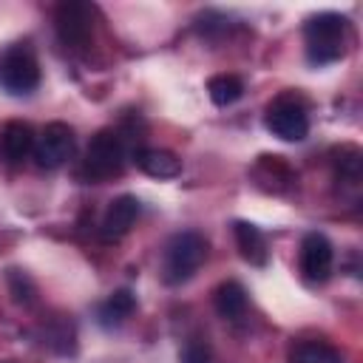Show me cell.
<instances>
[{
  "label": "cell",
  "instance_id": "cell-18",
  "mask_svg": "<svg viewBox=\"0 0 363 363\" xmlns=\"http://www.w3.org/2000/svg\"><path fill=\"white\" fill-rule=\"evenodd\" d=\"M6 284H9V292H11L14 303L31 306V303L37 301V286H34V281L28 278V272H23V269H9V272H6Z\"/></svg>",
  "mask_w": 363,
  "mask_h": 363
},
{
  "label": "cell",
  "instance_id": "cell-17",
  "mask_svg": "<svg viewBox=\"0 0 363 363\" xmlns=\"http://www.w3.org/2000/svg\"><path fill=\"white\" fill-rule=\"evenodd\" d=\"M289 363H343V357H340V352H335L326 343L306 340L289 352Z\"/></svg>",
  "mask_w": 363,
  "mask_h": 363
},
{
  "label": "cell",
  "instance_id": "cell-11",
  "mask_svg": "<svg viewBox=\"0 0 363 363\" xmlns=\"http://www.w3.org/2000/svg\"><path fill=\"white\" fill-rule=\"evenodd\" d=\"M34 136H37L34 128L28 122H23V119L6 122L0 128V156L6 162H11V164L28 159L31 150H34Z\"/></svg>",
  "mask_w": 363,
  "mask_h": 363
},
{
  "label": "cell",
  "instance_id": "cell-14",
  "mask_svg": "<svg viewBox=\"0 0 363 363\" xmlns=\"http://www.w3.org/2000/svg\"><path fill=\"white\" fill-rule=\"evenodd\" d=\"M213 306L224 320H238L247 312V289L238 281H221L213 292Z\"/></svg>",
  "mask_w": 363,
  "mask_h": 363
},
{
  "label": "cell",
  "instance_id": "cell-12",
  "mask_svg": "<svg viewBox=\"0 0 363 363\" xmlns=\"http://www.w3.org/2000/svg\"><path fill=\"white\" fill-rule=\"evenodd\" d=\"M133 162L142 173H147L153 179H173L182 173V159L164 147H139V150H133Z\"/></svg>",
  "mask_w": 363,
  "mask_h": 363
},
{
  "label": "cell",
  "instance_id": "cell-19",
  "mask_svg": "<svg viewBox=\"0 0 363 363\" xmlns=\"http://www.w3.org/2000/svg\"><path fill=\"white\" fill-rule=\"evenodd\" d=\"M210 360V346L201 340H190L182 349V363H207Z\"/></svg>",
  "mask_w": 363,
  "mask_h": 363
},
{
  "label": "cell",
  "instance_id": "cell-5",
  "mask_svg": "<svg viewBox=\"0 0 363 363\" xmlns=\"http://www.w3.org/2000/svg\"><path fill=\"white\" fill-rule=\"evenodd\" d=\"M57 37L68 51H85L94 43V9L79 0L60 3L54 11Z\"/></svg>",
  "mask_w": 363,
  "mask_h": 363
},
{
  "label": "cell",
  "instance_id": "cell-10",
  "mask_svg": "<svg viewBox=\"0 0 363 363\" xmlns=\"http://www.w3.org/2000/svg\"><path fill=\"white\" fill-rule=\"evenodd\" d=\"M252 179H255V184L261 187V190H267V193H286L292 184H295V170L289 167V162L284 159V156H269V153H264V156H258V162H255V167H252Z\"/></svg>",
  "mask_w": 363,
  "mask_h": 363
},
{
  "label": "cell",
  "instance_id": "cell-4",
  "mask_svg": "<svg viewBox=\"0 0 363 363\" xmlns=\"http://www.w3.org/2000/svg\"><path fill=\"white\" fill-rule=\"evenodd\" d=\"M125 145L113 128H102L85 147L79 176L85 182H108L125 170Z\"/></svg>",
  "mask_w": 363,
  "mask_h": 363
},
{
  "label": "cell",
  "instance_id": "cell-1",
  "mask_svg": "<svg viewBox=\"0 0 363 363\" xmlns=\"http://www.w3.org/2000/svg\"><path fill=\"white\" fill-rule=\"evenodd\" d=\"M352 40L349 20L337 11H320L312 14L303 26V43H306V60L312 65H329L346 57Z\"/></svg>",
  "mask_w": 363,
  "mask_h": 363
},
{
  "label": "cell",
  "instance_id": "cell-6",
  "mask_svg": "<svg viewBox=\"0 0 363 363\" xmlns=\"http://www.w3.org/2000/svg\"><path fill=\"white\" fill-rule=\"evenodd\" d=\"M74 147H77V139H74V130L71 125L65 122H48L37 136H34V162L37 167L43 170H57L62 167L71 156H74Z\"/></svg>",
  "mask_w": 363,
  "mask_h": 363
},
{
  "label": "cell",
  "instance_id": "cell-16",
  "mask_svg": "<svg viewBox=\"0 0 363 363\" xmlns=\"http://www.w3.org/2000/svg\"><path fill=\"white\" fill-rule=\"evenodd\" d=\"M207 94H210L213 105L227 108V105H233V102L241 99L244 82H241L235 74H216V77H210V82H207Z\"/></svg>",
  "mask_w": 363,
  "mask_h": 363
},
{
  "label": "cell",
  "instance_id": "cell-9",
  "mask_svg": "<svg viewBox=\"0 0 363 363\" xmlns=\"http://www.w3.org/2000/svg\"><path fill=\"white\" fill-rule=\"evenodd\" d=\"M139 218V199L136 196H130V193H122V196H116L111 204H108V210H105V216H102V224H99V235H102V241H119L122 235H128V230L133 227V221Z\"/></svg>",
  "mask_w": 363,
  "mask_h": 363
},
{
  "label": "cell",
  "instance_id": "cell-8",
  "mask_svg": "<svg viewBox=\"0 0 363 363\" xmlns=\"http://www.w3.org/2000/svg\"><path fill=\"white\" fill-rule=\"evenodd\" d=\"M335 267V250L323 233H306L301 241V272L306 281L323 284L332 275Z\"/></svg>",
  "mask_w": 363,
  "mask_h": 363
},
{
  "label": "cell",
  "instance_id": "cell-3",
  "mask_svg": "<svg viewBox=\"0 0 363 363\" xmlns=\"http://www.w3.org/2000/svg\"><path fill=\"white\" fill-rule=\"evenodd\" d=\"M40 85V62L28 40L0 48V88L11 96H28Z\"/></svg>",
  "mask_w": 363,
  "mask_h": 363
},
{
  "label": "cell",
  "instance_id": "cell-2",
  "mask_svg": "<svg viewBox=\"0 0 363 363\" xmlns=\"http://www.w3.org/2000/svg\"><path fill=\"white\" fill-rule=\"evenodd\" d=\"M207 258V238L196 230H182L167 238L162 252V281L167 286L187 284Z\"/></svg>",
  "mask_w": 363,
  "mask_h": 363
},
{
  "label": "cell",
  "instance_id": "cell-15",
  "mask_svg": "<svg viewBox=\"0 0 363 363\" xmlns=\"http://www.w3.org/2000/svg\"><path fill=\"white\" fill-rule=\"evenodd\" d=\"M136 309V295L130 289H116L108 295V301L99 303L96 309V318L102 326H119L125 318H130Z\"/></svg>",
  "mask_w": 363,
  "mask_h": 363
},
{
  "label": "cell",
  "instance_id": "cell-7",
  "mask_svg": "<svg viewBox=\"0 0 363 363\" xmlns=\"http://www.w3.org/2000/svg\"><path fill=\"white\" fill-rule=\"evenodd\" d=\"M264 125L272 136L284 139V142H301L309 133V113L303 108L301 99L295 96H278L264 116Z\"/></svg>",
  "mask_w": 363,
  "mask_h": 363
},
{
  "label": "cell",
  "instance_id": "cell-13",
  "mask_svg": "<svg viewBox=\"0 0 363 363\" xmlns=\"http://www.w3.org/2000/svg\"><path fill=\"white\" fill-rule=\"evenodd\" d=\"M233 238H235V247H238V252H241V258L247 264H252V267H264L267 264V255H269L267 238L255 224L235 221L233 224Z\"/></svg>",
  "mask_w": 363,
  "mask_h": 363
}]
</instances>
